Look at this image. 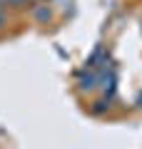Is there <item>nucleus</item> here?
I'll return each instance as SVG.
<instances>
[{
  "label": "nucleus",
  "instance_id": "f03ea898",
  "mask_svg": "<svg viewBox=\"0 0 142 149\" xmlns=\"http://www.w3.org/2000/svg\"><path fill=\"white\" fill-rule=\"evenodd\" d=\"M95 82H97V77H95L92 72L90 74H80V87H82V90H92Z\"/></svg>",
  "mask_w": 142,
  "mask_h": 149
},
{
  "label": "nucleus",
  "instance_id": "7ed1b4c3",
  "mask_svg": "<svg viewBox=\"0 0 142 149\" xmlns=\"http://www.w3.org/2000/svg\"><path fill=\"white\" fill-rule=\"evenodd\" d=\"M5 20H8V17H5V10L0 8V27H5Z\"/></svg>",
  "mask_w": 142,
  "mask_h": 149
},
{
  "label": "nucleus",
  "instance_id": "f257e3e1",
  "mask_svg": "<svg viewBox=\"0 0 142 149\" xmlns=\"http://www.w3.org/2000/svg\"><path fill=\"white\" fill-rule=\"evenodd\" d=\"M32 15H35V20H40V22H47L50 17H53V13H50V8H47V5H37L35 10H32Z\"/></svg>",
  "mask_w": 142,
  "mask_h": 149
}]
</instances>
